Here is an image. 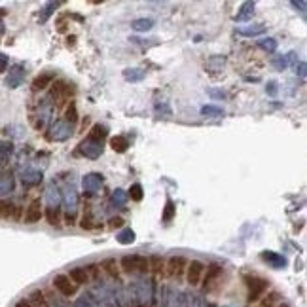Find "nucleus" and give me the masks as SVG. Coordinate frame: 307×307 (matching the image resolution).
Returning <instances> with one entry per match:
<instances>
[{
  "instance_id": "obj_18",
  "label": "nucleus",
  "mask_w": 307,
  "mask_h": 307,
  "mask_svg": "<svg viewBox=\"0 0 307 307\" xmlns=\"http://www.w3.org/2000/svg\"><path fill=\"white\" fill-rule=\"evenodd\" d=\"M65 118H67V122H68V123H76V122H78V114H76V104H74L72 101H70L68 108H67V112H65Z\"/></svg>"
},
{
  "instance_id": "obj_20",
  "label": "nucleus",
  "mask_w": 307,
  "mask_h": 307,
  "mask_svg": "<svg viewBox=\"0 0 307 307\" xmlns=\"http://www.w3.org/2000/svg\"><path fill=\"white\" fill-rule=\"evenodd\" d=\"M131 199H135V201H140V199H142V188L138 184H135L131 188Z\"/></svg>"
},
{
  "instance_id": "obj_14",
  "label": "nucleus",
  "mask_w": 307,
  "mask_h": 307,
  "mask_svg": "<svg viewBox=\"0 0 307 307\" xmlns=\"http://www.w3.org/2000/svg\"><path fill=\"white\" fill-rule=\"evenodd\" d=\"M279 306V292H268L262 296L260 307H277Z\"/></svg>"
},
{
  "instance_id": "obj_15",
  "label": "nucleus",
  "mask_w": 307,
  "mask_h": 307,
  "mask_svg": "<svg viewBox=\"0 0 307 307\" xmlns=\"http://www.w3.org/2000/svg\"><path fill=\"white\" fill-rule=\"evenodd\" d=\"M29 302H31L33 306H36V307H48L46 296H44V292H40V290L31 292V296H29Z\"/></svg>"
},
{
  "instance_id": "obj_9",
  "label": "nucleus",
  "mask_w": 307,
  "mask_h": 307,
  "mask_svg": "<svg viewBox=\"0 0 307 307\" xmlns=\"http://www.w3.org/2000/svg\"><path fill=\"white\" fill-rule=\"evenodd\" d=\"M0 218H13V220H19V218H21V207H15L10 201H2V199H0Z\"/></svg>"
},
{
  "instance_id": "obj_10",
  "label": "nucleus",
  "mask_w": 307,
  "mask_h": 307,
  "mask_svg": "<svg viewBox=\"0 0 307 307\" xmlns=\"http://www.w3.org/2000/svg\"><path fill=\"white\" fill-rule=\"evenodd\" d=\"M101 270L104 271L108 277H112V279H116V281H120L122 279V273H120V264L116 262L114 258H106L102 264H101Z\"/></svg>"
},
{
  "instance_id": "obj_12",
  "label": "nucleus",
  "mask_w": 307,
  "mask_h": 307,
  "mask_svg": "<svg viewBox=\"0 0 307 307\" xmlns=\"http://www.w3.org/2000/svg\"><path fill=\"white\" fill-rule=\"evenodd\" d=\"M68 279H70L76 286H82V284H87L89 281H91L86 268H74V270H70V273H68Z\"/></svg>"
},
{
  "instance_id": "obj_17",
  "label": "nucleus",
  "mask_w": 307,
  "mask_h": 307,
  "mask_svg": "<svg viewBox=\"0 0 307 307\" xmlns=\"http://www.w3.org/2000/svg\"><path fill=\"white\" fill-rule=\"evenodd\" d=\"M110 146H112V150H116V152H125V150H127V140H125L123 136H114L110 140Z\"/></svg>"
},
{
  "instance_id": "obj_8",
  "label": "nucleus",
  "mask_w": 307,
  "mask_h": 307,
  "mask_svg": "<svg viewBox=\"0 0 307 307\" xmlns=\"http://www.w3.org/2000/svg\"><path fill=\"white\" fill-rule=\"evenodd\" d=\"M42 214H44L42 212V201L34 199V201H31V205L25 210V222L27 224H36V222H40Z\"/></svg>"
},
{
  "instance_id": "obj_23",
  "label": "nucleus",
  "mask_w": 307,
  "mask_h": 307,
  "mask_svg": "<svg viewBox=\"0 0 307 307\" xmlns=\"http://www.w3.org/2000/svg\"><path fill=\"white\" fill-rule=\"evenodd\" d=\"M171 214H172V203L169 201V203H167V212H165V220H169Z\"/></svg>"
},
{
  "instance_id": "obj_7",
  "label": "nucleus",
  "mask_w": 307,
  "mask_h": 307,
  "mask_svg": "<svg viewBox=\"0 0 307 307\" xmlns=\"http://www.w3.org/2000/svg\"><path fill=\"white\" fill-rule=\"evenodd\" d=\"M220 275H222V266H218V264H210L209 268H205L203 279H201L203 288H205V290H210V286L216 283V279H218Z\"/></svg>"
},
{
  "instance_id": "obj_2",
  "label": "nucleus",
  "mask_w": 307,
  "mask_h": 307,
  "mask_svg": "<svg viewBox=\"0 0 307 307\" xmlns=\"http://www.w3.org/2000/svg\"><path fill=\"white\" fill-rule=\"evenodd\" d=\"M186 268H188V260L184 256H171L165 262V275L174 277V279H182L186 275Z\"/></svg>"
},
{
  "instance_id": "obj_6",
  "label": "nucleus",
  "mask_w": 307,
  "mask_h": 307,
  "mask_svg": "<svg viewBox=\"0 0 307 307\" xmlns=\"http://www.w3.org/2000/svg\"><path fill=\"white\" fill-rule=\"evenodd\" d=\"M74 89L67 82H53L51 84V91H49V95L57 101V104H63L65 101H68L70 99V93H72Z\"/></svg>"
},
{
  "instance_id": "obj_5",
  "label": "nucleus",
  "mask_w": 307,
  "mask_h": 307,
  "mask_svg": "<svg viewBox=\"0 0 307 307\" xmlns=\"http://www.w3.org/2000/svg\"><path fill=\"white\" fill-rule=\"evenodd\" d=\"M246 284H248V302L252 304V302H256L260 300L262 296L266 294V290H268V286L270 283L268 281H264V279H258V277H246Z\"/></svg>"
},
{
  "instance_id": "obj_19",
  "label": "nucleus",
  "mask_w": 307,
  "mask_h": 307,
  "mask_svg": "<svg viewBox=\"0 0 307 307\" xmlns=\"http://www.w3.org/2000/svg\"><path fill=\"white\" fill-rule=\"evenodd\" d=\"M86 270H87V273H89V279H101V275H102L101 264H89Z\"/></svg>"
},
{
  "instance_id": "obj_16",
  "label": "nucleus",
  "mask_w": 307,
  "mask_h": 307,
  "mask_svg": "<svg viewBox=\"0 0 307 307\" xmlns=\"http://www.w3.org/2000/svg\"><path fill=\"white\" fill-rule=\"evenodd\" d=\"M46 218H48L49 224L55 226V228L61 226V212H59V209H51V207H49V209L46 210Z\"/></svg>"
},
{
  "instance_id": "obj_13",
  "label": "nucleus",
  "mask_w": 307,
  "mask_h": 307,
  "mask_svg": "<svg viewBox=\"0 0 307 307\" xmlns=\"http://www.w3.org/2000/svg\"><path fill=\"white\" fill-rule=\"evenodd\" d=\"M53 80H55V76H53L51 72L40 74V76L34 78V82H33V89H34V91H42V89H46L48 86H51Z\"/></svg>"
},
{
  "instance_id": "obj_11",
  "label": "nucleus",
  "mask_w": 307,
  "mask_h": 307,
  "mask_svg": "<svg viewBox=\"0 0 307 307\" xmlns=\"http://www.w3.org/2000/svg\"><path fill=\"white\" fill-rule=\"evenodd\" d=\"M165 262L167 260L163 256H150L148 258V271H152L158 277H163L165 275Z\"/></svg>"
},
{
  "instance_id": "obj_21",
  "label": "nucleus",
  "mask_w": 307,
  "mask_h": 307,
  "mask_svg": "<svg viewBox=\"0 0 307 307\" xmlns=\"http://www.w3.org/2000/svg\"><path fill=\"white\" fill-rule=\"evenodd\" d=\"M150 27H152V21H150V19H146V21L142 19V21H136L135 23V29H138V31H142V29H150Z\"/></svg>"
},
{
  "instance_id": "obj_22",
  "label": "nucleus",
  "mask_w": 307,
  "mask_h": 307,
  "mask_svg": "<svg viewBox=\"0 0 307 307\" xmlns=\"http://www.w3.org/2000/svg\"><path fill=\"white\" fill-rule=\"evenodd\" d=\"M15 307H36V306H33L29 300H21V302H17V306Z\"/></svg>"
},
{
  "instance_id": "obj_3",
  "label": "nucleus",
  "mask_w": 307,
  "mask_h": 307,
  "mask_svg": "<svg viewBox=\"0 0 307 307\" xmlns=\"http://www.w3.org/2000/svg\"><path fill=\"white\" fill-rule=\"evenodd\" d=\"M53 286H55V290L61 296H65V298H72V296H76V292H78V286H76V284L68 279V275H65V273L55 275Z\"/></svg>"
},
{
  "instance_id": "obj_1",
  "label": "nucleus",
  "mask_w": 307,
  "mask_h": 307,
  "mask_svg": "<svg viewBox=\"0 0 307 307\" xmlns=\"http://www.w3.org/2000/svg\"><path fill=\"white\" fill-rule=\"evenodd\" d=\"M120 270L125 273H148V258L140 254L123 256L120 260Z\"/></svg>"
},
{
  "instance_id": "obj_4",
  "label": "nucleus",
  "mask_w": 307,
  "mask_h": 307,
  "mask_svg": "<svg viewBox=\"0 0 307 307\" xmlns=\"http://www.w3.org/2000/svg\"><path fill=\"white\" fill-rule=\"evenodd\" d=\"M205 264L199 262V260H192L188 262V268H186V281L192 284V286H197L201 284V279H203V273H205Z\"/></svg>"
},
{
  "instance_id": "obj_24",
  "label": "nucleus",
  "mask_w": 307,
  "mask_h": 307,
  "mask_svg": "<svg viewBox=\"0 0 307 307\" xmlns=\"http://www.w3.org/2000/svg\"><path fill=\"white\" fill-rule=\"evenodd\" d=\"M277 307H290V306H286V304H279Z\"/></svg>"
}]
</instances>
